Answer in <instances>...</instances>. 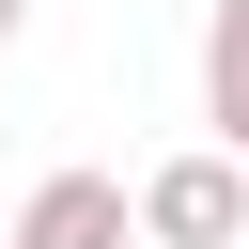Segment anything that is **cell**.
I'll list each match as a JSON object with an SVG mask.
<instances>
[{
    "label": "cell",
    "mask_w": 249,
    "mask_h": 249,
    "mask_svg": "<svg viewBox=\"0 0 249 249\" xmlns=\"http://www.w3.org/2000/svg\"><path fill=\"white\" fill-rule=\"evenodd\" d=\"M218 109H233V124H249V16H233V31H218Z\"/></svg>",
    "instance_id": "obj_3"
},
{
    "label": "cell",
    "mask_w": 249,
    "mask_h": 249,
    "mask_svg": "<svg viewBox=\"0 0 249 249\" xmlns=\"http://www.w3.org/2000/svg\"><path fill=\"white\" fill-rule=\"evenodd\" d=\"M31 249H109V187H47L31 202Z\"/></svg>",
    "instance_id": "obj_1"
},
{
    "label": "cell",
    "mask_w": 249,
    "mask_h": 249,
    "mask_svg": "<svg viewBox=\"0 0 249 249\" xmlns=\"http://www.w3.org/2000/svg\"><path fill=\"white\" fill-rule=\"evenodd\" d=\"M156 218H171V233H233V187H218V171H171Z\"/></svg>",
    "instance_id": "obj_2"
},
{
    "label": "cell",
    "mask_w": 249,
    "mask_h": 249,
    "mask_svg": "<svg viewBox=\"0 0 249 249\" xmlns=\"http://www.w3.org/2000/svg\"><path fill=\"white\" fill-rule=\"evenodd\" d=\"M0 16H16V0H0Z\"/></svg>",
    "instance_id": "obj_4"
}]
</instances>
